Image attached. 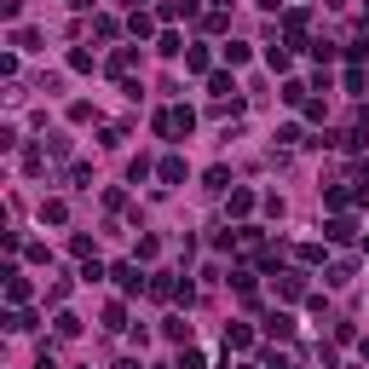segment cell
<instances>
[{
	"label": "cell",
	"mask_w": 369,
	"mask_h": 369,
	"mask_svg": "<svg viewBox=\"0 0 369 369\" xmlns=\"http://www.w3.org/2000/svg\"><path fill=\"white\" fill-rule=\"evenodd\" d=\"M185 70H190V75H208V46H190V52H185Z\"/></svg>",
	"instance_id": "obj_13"
},
{
	"label": "cell",
	"mask_w": 369,
	"mask_h": 369,
	"mask_svg": "<svg viewBox=\"0 0 369 369\" xmlns=\"http://www.w3.org/2000/svg\"><path fill=\"white\" fill-rule=\"evenodd\" d=\"M277 295L283 300H300V295H306V271H277Z\"/></svg>",
	"instance_id": "obj_3"
},
{
	"label": "cell",
	"mask_w": 369,
	"mask_h": 369,
	"mask_svg": "<svg viewBox=\"0 0 369 369\" xmlns=\"http://www.w3.org/2000/svg\"><path fill=\"white\" fill-rule=\"evenodd\" d=\"M352 197H358V190H346V185H329V190H323V208H346Z\"/></svg>",
	"instance_id": "obj_14"
},
{
	"label": "cell",
	"mask_w": 369,
	"mask_h": 369,
	"mask_svg": "<svg viewBox=\"0 0 369 369\" xmlns=\"http://www.w3.org/2000/svg\"><path fill=\"white\" fill-rule=\"evenodd\" d=\"M156 173H162V185H185V162H179V156H162Z\"/></svg>",
	"instance_id": "obj_9"
},
{
	"label": "cell",
	"mask_w": 369,
	"mask_h": 369,
	"mask_svg": "<svg viewBox=\"0 0 369 369\" xmlns=\"http://www.w3.org/2000/svg\"><path fill=\"white\" fill-rule=\"evenodd\" d=\"M179 369H202V352H190V346H185V352H179Z\"/></svg>",
	"instance_id": "obj_29"
},
{
	"label": "cell",
	"mask_w": 369,
	"mask_h": 369,
	"mask_svg": "<svg viewBox=\"0 0 369 369\" xmlns=\"http://www.w3.org/2000/svg\"><path fill=\"white\" fill-rule=\"evenodd\" d=\"M35 369H58V363H52V352H41V358H35Z\"/></svg>",
	"instance_id": "obj_30"
},
{
	"label": "cell",
	"mask_w": 369,
	"mask_h": 369,
	"mask_svg": "<svg viewBox=\"0 0 369 369\" xmlns=\"http://www.w3.org/2000/svg\"><path fill=\"white\" fill-rule=\"evenodd\" d=\"M254 6H266V12H277V6H283V0H254Z\"/></svg>",
	"instance_id": "obj_31"
},
{
	"label": "cell",
	"mask_w": 369,
	"mask_h": 369,
	"mask_svg": "<svg viewBox=\"0 0 369 369\" xmlns=\"http://www.w3.org/2000/svg\"><path fill=\"white\" fill-rule=\"evenodd\" d=\"M226 346H231V352H248V346H254L248 323H231V329H226Z\"/></svg>",
	"instance_id": "obj_10"
},
{
	"label": "cell",
	"mask_w": 369,
	"mask_h": 369,
	"mask_svg": "<svg viewBox=\"0 0 369 369\" xmlns=\"http://www.w3.org/2000/svg\"><path fill=\"white\" fill-rule=\"evenodd\" d=\"M162 335H168V341H190V323H179V317H168V323H162Z\"/></svg>",
	"instance_id": "obj_20"
},
{
	"label": "cell",
	"mask_w": 369,
	"mask_h": 369,
	"mask_svg": "<svg viewBox=\"0 0 369 369\" xmlns=\"http://www.w3.org/2000/svg\"><path fill=\"white\" fill-rule=\"evenodd\" d=\"M266 335L288 341V335H295V317H288V312H266Z\"/></svg>",
	"instance_id": "obj_6"
},
{
	"label": "cell",
	"mask_w": 369,
	"mask_h": 369,
	"mask_svg": "<svg viewBox=\"0 0 369 369\" xmlns=\"http://www.w3.org/2000/svg\"><path fill=\"white\" fill-rule=\"evenodd\" d=\"M6 300H12V306H23V300H29V277H23L18 266H6Z\"/></svg>",
	"instance_id": "obj_4"
},
{
	"label": "cell",
	"mask_w": 369,
	"mask_h": 369,
	"mask_svg": "<svg viewBox=\"0 0 369 369\" xmlns=\"http://www.w3.org/2000/svg\"><path fill=\"white\" fill-rule=\"evenodd\" d=\"M156 52H162V58H179V52H190V46H185L179 35H162V41H156Z\"/></svg>",
	"instance_id": "obj_16"
},
{
	"label": "cell",
	"mask_w": 369,
	"mask_h": 369,
	"mask_svg": "<svg viewBox=\"0 0 369 369\" xmlns=\"http://www.w3.org/2000/svg\"><path fill=\"white\" fill-rule=\"evenodd\" d=\"M70 70H75V75H87V70H92V52H81V46H75V52H70Z\"/></svg>",
	"instance_id": "obj_27"
},
{
	"label": "cell",
	"mask_w": 369,
	"mask_h": 369,
	"mask_svg": "<svg viewBox=\"0 0 369 369\" xmlns=\"http://www.w3.org/2000/svg\"><path fill=\"white\" fill-rule=\"evenodd\" d=\"M208 190H231V173L226 168H208Z\"/></svg>",
	"instance_id": "obj_23"
},
{
	"label": "cell",
	"mask_w": 369,
	"mask_h": 369,
	"mask_svg": "<svg viewBox=\"0 0 369 369\" xmlns=\"http://www.w3.org/2000/svg\"><path fill=\"white\" fill-rule=\"evenodd\" d=\"M295 254H300V266H323V243H300Z\"/></svg>",
	"instance_id": "obj_17"
},
{
	"label": "cell",
	"mask_w": 369,
	"mask_h": 369,
	"mask_svg": "<svg viewBox=\"0 0 369 369\" xmlns=\"http://www.w3.org/2000/svg\"><path fill=\"white\" fill-rule=\"evenodd\" d=\"M231 214H237V219H248V214H254V190H243V185L231 190Z\"/></svg>",
	"instance_id": "obj_11"
},
{
	"label": "cell",
	"mask_w": 369,
	"mask_h": 369,
	"mask_svg": "<svg viewBox=\"0 0 369 369\" xmlns=\"http://www.w3.org/2000/svg\"><path fill=\"white\" fill-rule=\"evenodd\" d=\"M283 35H288V41H306V12H288V18H283Z\"/></svg>",
	"instance_id": "obj_12"
},
{
	"label": "cell",
	"mask_w": 369,
	"mask_h": 369,
	"mask_svg": "<svg viewBox=\"0 0 369 369\" xmlns=\"http://www.w3.org/2000/svg\"><path fill=\"white\" fill-rule=\"evenodd\" d=\"M58 335L70 341V335H81V317H70V312H58Z\"/></svg>",
	"instance_id": "obj_22"
},
{
	"label": "cell",
	"mask_w": 369,
	"mask_h": 369,
	"mask_svg": "<svg viewBox=\"0 0 369 369\" xmlns=\"http://www.w3.org/2000/svg\"><path fill=\"white\" fill-rule=\"evenodd\" d=\"M190 127H197V116H190L185 104H173V110H162V116H156V133H162V139H185Z\"/></svg>",
	"instance_id": "obj_1"
},
{
	"label": "cell",
	"mask_w": 369,
	"mask_h": 369,
	"mask_svg": "<svg viewBox=\"0 0 369 369\" xmlns=\"http://www.w3.org/2000/svg\"><path fill=\"white\" fill-rule=\"evenodd\" d=\"M104 329H127V312H121V300H110V306H104Z\"/></svg>",
	"instance_id": "obj_18"
},
{
	"label": "cell",
	"mask_w": 369,
	"mask_h": 369,
	"mask_svg": "<svg viewBox=\"0 0 369 369\" xmlns=\"http://www.w3.org/2000/svg\"><path fill=\"white\" fill-rule=\"evenodd\" d=\"M150 295H156V300H179V283H173L168 271H156V277H150Z\"/></svg>",
	"instance_id": "obj_7"
},
{
	"label": "cell",
	"mask_w": 369,
	"mask_h": 369,
	"mask_svg": "<svg viewBox=\"0 0 369 369\" xmlns=\"http://www.w3.org/2000/svg\"><path fill=\"white\" fill-rule=\"evenodd\" d=\"M208 92H214L219 104H231V99H237V81H231L226 70H214V75H208Z\"/></svg>",
	"instance_id": "obj_5"
},
{
	"label": "cell",
	"mask_w": 369,
	"mask_h": 369,
	"mask_svg": "<svg viewBox=\"0 0 369 369\" xmlns=\"http://www.w3.org/2000/svg\"><path fill=\"white\" fill-rule=\"evenodd\" d=\"M110 277H116V288H121V295H150V277H144V271H139L133 260H121L116 271H110Z\"/></svg>",
	"instance_id": "obj_2"
},
{
	"label": "cell",
	"mask_w": 369,
	"mask_h": 369,
	"mask_svg": "<svg viewBox=\"0 0 369 369\" xmlns=\"http://www.w3.org/2000/svg\"><path fill=\"white\" fill-rule=\"evenodd\" d=\"M226 63H248V46L243 41H226Z\"/></svg>",
	"instance_id": "obj_28"
},
{
	"label": "cell",
	"mask_w": 369,
	"mask_h": 369,
	"mask_svg": "<svg viewBox=\"0 0 369 369\" xmlns=\"http://www.w3.org/2000/svg\"><path fill=\"white\" fill-rule=\"evenodd\" d=\"M323 277H329V283H335V288H346V283H352V266H346V260H341V266H329V271H323Z\"/></svg>",
	"instance_id": "obj_21"
},
{
	"label": "cell",
	"mask_w": 369,
	"mask_h": 369,
	"mask_svg": "<svg viewBox=\"0 0 369 369\" xmlns=\"http://www.w3.org/2000/svg\"><path fill=\"white\" fill-rule=\"evenodd\" d=\"M266 63H271V70L283 75V70H288V52H283V46H266Z\"/></svg>",
	"instance_id": "obj_26"
},
{
	"label": "cell",
	"mask_w": 369,
	"mask_h": 369,
	"mask_svg": "<svg viewBox=\"0 0 369 369\" xmlns=\"http://www.w3.org/2000/svg\"><path fill=\"white\" fill-rule=\"evenodd\" d=\"M6 329L23 335V329H35V317H29V312H6Z\"/></svg>",
	"instance_id": "obj_19"
},
{
	"label": "cell",
	"mask_w": 369,
	"mask_h": 369,
	"mask_svg": "<svg viewBox=\"0 0 369 369\" xmlns=\"http://www.w3.org/2000/svg\"><path fill=\"white\" fill-rule=\"evenodd\" d=\"M127 29H133V35H150L156 18H150V12H133V23H127Z\"/></svg>",
	"instance_id": "obj_25"
},
{
	"label": "cell",
	"mask_w": 369,
	"mask_h": 369,
	"mask_svg": "<svg viewBox=\"0 0 369 369\" xmlns=\"http://www.w3.org/2000/svg\"><path fill=\"white\" fill-rule=\"evenodd\" d=\"M41 219H52V226H63V219H70V208H63V202H46V208H41Z\"/></svg>",
	"instance_id": "obj_24"
},
{
	"label": "cell",
	"mask_w": 369,
	"mask_h": 369,
	"mask_svg": "<svg viewBox=\"0 0 369 369\" xmlns=\"http://www.w3.org/2000/svg\"><path fill=\"white\" fill-rule=\"evenodd\" d=\"M133 58H139V52H133V46H121V52H116V58H110V75H127V70H133Z\"/></svg>",
	"instance_id": "obj_15"
},
{
	"label": "cell",
	"mask_w": 369,
	"mask_h": 369,
	"mask_svg": "<svg viewBox=\"0 0 369 369\" xmlns=\"http://www.w3.org/2000/svg\"><path fill=\"white\" fill-rule=\"evenodd\" d=\"M323 237H329V243H352V237H358V226H352V219H329Z\"/></svg>",
	"instance_id": "obj_8"
},
{
	"label": "cell",
	"mask_w": 369,
	"mask_h": 369,
	"mask_svg": "<svg viewBox=\"0 0 369 369\" xmlns=\"http://www.w3.org/2000/svg\"><path fill=\"white\" fill-rule=\"evenodd\" d=\"M116 369H139V358H121V363H116Z\"/></svg>",
	"instance_id": "obj_32"
}]
</instances>
